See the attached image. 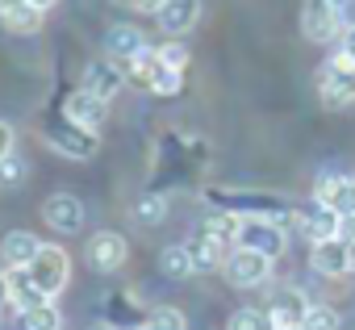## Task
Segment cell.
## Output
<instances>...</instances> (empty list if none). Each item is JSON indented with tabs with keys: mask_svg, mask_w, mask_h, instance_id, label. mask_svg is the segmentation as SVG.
I'll return each instance as SVG.
<instances>
[{
	"mask_svg": "<svg viewBox=\"0 0 355 330\" xmlns=\"http://www.w3.org/2000/svg\"><path fill=\"white\" fill-rule=\"evenodd\" d=\"M309 263H313V272L318 276H347L351 272V243H343V238H326V243H313L309 247Z\"/></svg>",
	"mask_w": 355,
	"mask_h": 330,
	"instance_id": "4fadbf2b",
	"label": "cell"
},
{
	"mask_svg": "<svg viewBox=\"0 0 355 330\" xmlns=\"http://www.w3.org/2000/svg\"><path fill=\"white\" fill-rule=\"evenodd\" d=\"M21 176H26V163L17 155H9L5 163H0V184H21Z\"/></svg>",
	"mask_w": 355,
	"mask_h": 330,
	"instance_id": "f546056e",
	"label": "cell"
},
{
	"mask_svg": "<svg viewBox=\"0 0 355 330\" xmlns=\"http://www.w3.org/2000/svg\"><path fill=\"white\" fill-rule=\"evenodd\" d=\"M13 142H17L13 125H9V121H0V163H5V159L13 155Z\"/></svg>",
	"mask_w": 355,
	"mask_h": 330,
	"instance_id": "4dcf8cb0",
	"label": "cell"
},
{
	"mask_svg": "<svg viewBox=\"0 0 355 330\" xmlns=\"http://www.w3.org/2000/svg\"><path fill=\"white\" fill-rule=\"evenodd\" d=\"M301 34L309 42H334L347 34V26H343V13L330 9L326 0H305L301 5Z\"/></svg>",
	"mask_w": 355,
	"mask_h": 330,
	"instance_id": "277c9868",
	"label": "cell"
},
{
	"mask_svg": "<svg viewBox=\"0 0 355 330\" xmlns=\"http://www.w3.org/2000/svg\"><path fill=\"white\" fill-rule=\"evenodd\" d=\"M226 330H272V322H268V309H234L230 313V322H226Z\"/></svg>",
	"mask_w": 355,
	"mask_h": 330,
	"instance_id": "484cf974",
	"label": "cell"
},
{
	"mask_svg": "<svg viewBox=\"0 0 355 330\" xmlns=\"http://www.w3.org/2000/svg\"><path fill=\"white\" fill-rule=\"evenodd\" d=\"M134 330H142V326H134Z\"/></svg>",
	"mask_w": 355,
	"mask_h": 330,
	"instance_id": "f35d334b",
	"label": "cell"
},
{
	"mask_svg": "<svg viewBox=\"0 0 355 330\" xmlns=\"http://www.w3.org/2000/svg\"><path fill=\"white\" fill-rule=\"evenodd\" d=\"M130 5H134L138 13H159V9L167 5V0H130Z\"/></svg>",
	"mask_w": 355,
	"mask_h": 330,
	"instance_id": "d6a6232c",
	"label": "cell"
},
{
	"mask_svg": "<svg viewBox=\"0 0 355 330\" xmlns=\"http://www.w3.org/2000/svg\"><path fill=\"white\" fill-rule=\"evenodd\" d=\"M0 309H5V305H0Z\"/></svg>",
	"mask_w": 355,
	"mask_h": 330,
	"instance_id": "ab89813d",
	"label": "cell"
},
{
	"mask_svg": "<svg viewBox=\"0 0 355 330\" xmlns=\"http://www.w3.org/2000/svg\"><path fill=\"white\" fill-rule=\"evenodd\" d=\"M21 326H26V330H63V313L55 309V301H46V305L21 313Z\"/></svg>",
	"mask_w": 355,
	"mask_h": 330,
	"instance_id": "cb8c5ba5",
	"label": "cell"
},
{
	"mask_svg": "<svg viewBox=\"0 0 355 330\" xmlns=\"http://www.w3.org/2000/svg\"><path fill=\"white\" fill-rule=\"evenodd\" d=\"M134 218H138V226H163V222H167V197L146 193V197L134 205Z\"/></svg>",
	"mask_w": 355,
	"mask_h": 330,
	"instance_id": "603a6c76",
	"label": "cell"
},
{
	"mask_svg": "<svg viewBox=\"0 0 355 330\" xmlns=\"http://www.w3.org/2000/svg\"><path fill=\"white\" fill-rule=\"evenodd\" d=\"M63 117L96 134V130L105 125V117H109V101H101V96H92L88 88H76V92H71V96L63 101Z\"/></svg>",
	"mask_w": 355,
	"mask_h": 330,
	"instance_id": "30bf717a",
	"label": "cell"
},
{
	"mask_svg": "<svg viewBox=\"0 0 355 330\" xmlns=\"http://www.w3.org/2000/svg\"><path fill=\"white\" fill-rule=\"evenodd\" d=\"M30 276H34V284L55 301V297L67 288V280H71V259H67V251H63V247H42L38 259L30 263Z\"/></svg>",
	"mask_w": 355,
	"mask_h": 330,
	"instance_id": "3957f363",
	"label": "cell"
},
{
	"mask_svg": "<svg viewBox=\"0 0 355 330\" xmlns=\"http://www.w3.org/2000/svg\"><path fill=\"white\" fill-rule=\"evenodd\" d=\"M42 218H46V226L59 230V234H80V226H84L88 214H84V201H80V197H71V193H55V197H46Z\"/></svg>",
	"mask_w": 355,
	"mask_h": 330,
	"instance_id": "9c48e42d",
	"label": "cell"
},
{
	"mask_svg": "<svg viewBox=\"0 0 355 330\" xmlns=\"http://www.w3.org/2000/svg\"><path fill=\"white\" fill-rule=\"evenodd\" d=\"M338 238H343V243H355V214H343V222H338Z\"/></svg>",
	"mask_w": 355,
	"mask_h": 330,
	"instance_id": "1f68e13d",
	"label": "cell"
},
{
	"mask_svg": "<svg viewBox=\"0 0 355 330\" xmlns=\"http://www.w3.org/2000/svg\"><path fill=\"white\" fill-rule=\"evenodd\" d=\"M105 51H109L113 63H130V59H138L146 51V38H142L138 26H113L105 34Z\"/></svg>",
	"mask_w": 355,
	"mask_h": 330,
	"instance_id": "2e32d148",
	"label": "cell"
},
{
	"mask_svg": "<svg viewBox=\"0 0 355 330\" xmlns=\"http://www.w3.org/2000/svg\"><path fill=\"white\" fill-rule=\"evenodd\" d=\"M180 88H184V71H175V67L159 63L155 76H150V88H146V92H155V96H175Z\"/></svg>",
	"mask_w": 355,
	"mask_h": 330,
	"instance_id": "d4e9b609",
	"label": "cell"
},
{
	"mask_svg": "<svg viewBox=\"0 0 355 330\" xmlns=\"http://www.w3.org/2000/svg\"><path fill=\"white\" fill-rule=\"evenodd\" d=\"M222 272H226V280H230L234 288H259V284L272 276V255L251 251V247H230Z\"/></svg>",
	"mask_w": 355,
	"mask_h": 330,
	"instance_id": "7a4b0ae2",
	"label": "cell"
},
{
	"mask_svg": "<svg viewBox=\"0 0 355 330\" xmlns=\"http://www.w3.org/2000/svg\"><path fill=\"white\" fill-rule=\"evenodd\" d=\"M159 272H163L167 280H189V276L197 272V259H193L189 243H171V247H163V251H159Z\"/></svg>",
	"mask_w": 355,
	"mask_h": 330,
	"instance_id": "d6986e66",
	"label": "cell"
},
{
	"mask_svg": "<svg viewBox=\"0 0 355 330\" xmlns=\"http://www.w3.org/2000/svg\"><path fill=\"white\" fill-rule=\"evenodd\" d=\"M42 9L38 5H30V0H26V5H13V9H5V13H0V21H5V30H13V34H38L42 30Z\"/></svg>",
	"mask_w": 355,
	"mask_h": 330,
	"instance_id": "7402d4cb",
	"label": "cell"
},
{
	"mask_svg": "<svg viewBox=\"0 0 355 330\" xmlns=\"http://www.w3.org/2000/svg\"><path fill=\"white\" fill-rule=\"evenodd\" d=\"M13 293H9V272H0V305H9Z\"/></svg>",
	"mask_w": 355,
	"mask_h": 330,
	"instance_id": "836d02e7",
	"label": "cell"
},
{
	"mask_svg": "<svg viewBox=\"0 0 355 330\" xmlns=\"http://www.w3.org/2000/svg\"><path fill=\"white\" fill-rule=\"evenodd\" d=\"M309 305H313V301H309L301 288H280V293L272 297V305H268V322H272V330H301Z\"/></svg>",
	"mask_w": 355,
	"mask_h": 330,
	"instance_id": "ba28073f",
	"label": "cell"
},
{
	"mask_svg": "<svg viewBox=\"0 0 355 330\" xmlns=\"http://www.w3.org/2000/svg\"><path fill=\"white\" fill-rule=\"evenodd\" d=\"M42 247H46V243H42L34 230H9L5 238H0V259H5L9 268H30Z\"/></svg>",
	"mask_w": 355,
	"mask_h": 330,
	"instance_id": "5bb4252c",
	"label": "cell"
},
{
	"mask_svg": "<svg viewBox=\"0 0 355 330\" xmlns=\"http://www.w3.org/2000/svg\"><path fill=\"white\" fill-rule=\"evenodd\" d=\"M155 21H159V30L167 38H184L201 21V0H167V5L155 13Z\"/></svg>",
	"mask_w": 355,
	"mask_h": 330,
	"instance_id": "8fae6325",
	"label": "cell"
},
{
	"mask_svg": "<svg viewBox=\"0 0 355 330\" xmlns=\"http://www.w3.org/2000/svg\"><path fill=\"white\" fill-rule=\"evenodd\" d=\"M155 55H159V63H167V67H175V71H184V67H189V46H184L180 38L163 42V46H159Z\"/></svg>",
	"mask_w": 355,
	"mask_h": 330,
	"instance_id": "83f0119b",
	"label": "cell"
},
{
	"mask_svg": "<svg viewBox=\"0 0 355 330\" xmlns=\"http://www.w3.org/2000/svg\"><path fill=\"white\" fill-rule=\"evenodd\" d=\"M301 330H338V313H334L330 305H309Z\"/></svg>",
	"mask_w": 355,
	"mask_h": 330,
	"instance_id": "f1b7e54d",
	"label": "cell"
},
{
	"mask_svg": "<svg viewBox=\"0 0 355 330\" xmlns=\"http://www.w3.org/2000/svg\"><path fill=\"white\" fill-rule=\"evenodd\" d=\"M338 214L334 209H326L322 201H313V209H305V214H297V230L309 238V243H326V238H338Z\"/></svg>",
	"mask_w": 355,
	"mask_h": 330,
	"instance_id": "9a60e30c",
	"label": "cell"
},
{
	"mask_svg": "<svg viewBox=\"0 0 355 330\" xmlns=\"http://www.w3.org/2000/svg\"><path fill=\"white\" fill-rule=\"evenodd\" d=\"M46 142H51L59 155H67V159H92L96 146H101L92 130H84V125H76V121H67V117H63V125H51V130H46Z\"/></svg>",
	"mask_w": 355,
	"mask_h": 330,
	"instance_id": "52a82bcc",
	"label": "cell"
},
{
	"mask_svg": "<svg viewBox=\"0 0 355 330\" xmlns=\"http://www.w3.org/2000/svg\"><path fill=\"white\" fill-rule=\"evenodd\" d=\"M121 84H125L121 63H113V59H92V63L84 67V84H80V88H88V92L101 96V101H113V96L121 92Z\"/></svg>",
	"mask_w": 355,
	"mask_h": 330,
	"instance_id": "7c38bea8",
	"label": "cell"
},
{
	"mask_svg": "<svg viewBox=\"0 0 355 330\" xmlns=\"http://www.w3.org/2000/svg\"><path fill=\"white\" fill-rule=\"evenodd\" d=\"M313 201H322L326 209H334L338 218L343 214H355V180L351 176H326L322 184H318V197Z\"/></svg>",
	"mask_w": 355,
	"mask_h": 330,
	"instance_id": "ac0fdd59",
	"label": "cell"
},
{
	"mask_svg": "<svg viewBox=\"0 0 355 330\" xmlns=\"http://www.w3.org/2000/svg\"><path fill=\"white\" fill-rule=\"evenodd\" d=\"M214 243H222V247H239V230H243V214H230V209H214L209 218H205V226H201Z\"/></svg>",
	"mask_w": 355,
	"mask_h": 330,
	"instance_id": "ffe728a7",
	"label": "cell"
},
{
	"mask_svg": "<svg viewBox=\"0 0 355 330\" xmlns=\"http://www.w3.org/2000/svg\"><path fill=\"white\" fill-rule=\"evenodd\" d=\"M142 330H189V322H184V313H180V309L159 305V309L142 322Z\"/></svg>",
	"mask_w": 355,
	"mask_h": 330,
	"instance_id": "4316f807",
	"label": "cell"
},
{
	"mask_svg": "<svg viewBox=\"0 0 355 330\" xmlns=\"http://www.w3.org/2000/svg\"><path fill=\"white\" fill-rule=\"evenodd\" d=\"M318 96L326 109H347L355 105V59L347 51L330 55L318 71Z\"/></svg>",
	"mask_w": 355,
	"mask_h": 330,
	"instance_id": "6da1fadb",
	"label": "cell"
},
{
	"mask_svg": "<svg viewBox=\"0 0 355 330\" xmlns=\"http://www.w3.org/2000/svg\"><path fill=\"white\" fill-rule=\"evenodd\" d=\"M326 5H330V9H338V13H343V17H347V9H351V5H355V0H326Z\"/></svg>",
	"mask_w": 355,
	"mask_h": 330,
	"instance_id": "d590c367",
	"label": "cell"
},
{
	"mask_svg": "<svg viewBox=\"0 0 355 330\" xmlns=\"http://www.w3.org/2000/svg\"><path fill=\"white\" fill-rule=\"evenodd\" d=\"M13 5H26V0H0V13H5V9H13Z\"/></svg>",
	"mask_w": 355,
	"mask_h": 330,
	"instance_id": "74e56055",
	"label": "cell"
},
{
	"mask_svg": "<svg viewBox=\"0 0 355 330\" xmlns=\"http://www.w3.org/2000/svg\"><path fill=\"white\" fill-rule=\"evenodd\" d=\"M189 251H193V259H197V272H214V268H222L226 263V247L222 243H214L205 230H197L193 238H189Z\"/></svg>",
	"mask_w": 355,
	"mask_h": 330,
	"instance_id": "44dd1931",
	"label": "cell"
},
{
	"mask_svg": "<svg viewBox=\"0 0 355 330\" xmlns=\"http://www.w3.org/2000/svg\"><path fill=\"white\" fill-rule=\"evenodd\" d=\"M30 5H38V9L46 13V9H55V5H59V0H30Z\"/></svg>",
	"mask_w": 355,
	"mask_h": 330,
	"instance_id": "8d00e7d4",
	"label": "cell"
},
{
	"mask_svg": "<svg viewBox=\"0 0 355 330\" xmlns=\"http://www.w3.org/2000/svg\"><path fill=\"white\" fill-rule=\"evenodd\" d=\"M284 243H288V234H284L280 222H272V218H243L239 247H251V251H263V255L280 259L284 255Z\"/></svg>",
	"mask_w": 355,
	"mask_h": 330,
	"instance_id": "8992f818",
	"label": "cell"
},
{
	"mask_svg": "<svg viewBox=\"0 0 355 330\" xmlns=\"http://www.w3.org/2000/svg\"><path fill=\"white\" fill-rule=\"evenodd\" d=\"M9 293H13V309L17 313H30V309H38V305H46L51 297L34 284V276H30V268H9Z\"/></svg>",
	"mask_w": 355,
	"mask_h": 330,
	"instance_id": "e0dca14e",
	"label": "cell"
},
{
	"mask_svg": "<svg viewBox=\"0 0 355 330\" xmlns=\"http://www.w3.org/2000/svg\"><path fill=\"white\" fill-rule=\"evenodd\" d=\"M343 51H347V55H351V59H355V26H351V30H347V34H343Z\"/></svg>",
	"mask_w": 355,
	"mask_h": 330,
	"instance_id": "e575fe53",
	"label": "cell"
},
{
	"mask_svg": "<svg viewBox=\"0 0 355 330\" xmlns=\"http://www.w3.org/2000/svg\"><path fill=\"white\" fill-rule=\"evenodd\" d=\"M125 255H130V247H125V238H121L117 230H96V234L88 238V247H84L88 268L101 272V276H113V272L125 263Z\"/></svg>",
	"mask_w": 355,
	"mask_h": 330,
	"instance_id": "5b68a950",
	"label": "cell"
}]
</instances>
